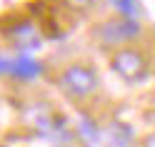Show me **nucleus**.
Segmentation results:
<instances>
[{
    "mask_svg": "<svg viewBox=\"0 0 155 147\" xmlns=\"http://www.w3.org/2000/svg\"><path fill=\"white\" fill-rule=\"evenodd\" d=\"M8 70H10V60H8V57H0V75L8 72Z\"/></svg>",
    "mask_w": 155,
    "mask_h": 147,
    "instance_id": "obj_12",
    "label": "nucleus"
},
{
    "mask_svg": "<svg viewBox=\"0 0 155 147\" xmlns=\"http://www.w3.org/2000/svg\"><path fill=\"white\" fill-rule=\"evenodd\" d=\"M140 35V23L135 18H118V20H108L100 27V40L105 45H118L130 37Z\"/></svg>",
    "mask_w": 155,
    "mask_h": 147,
    "instance_id": "obj_3",
    "label": "nucleus"
},
{
    "mask_svg": "<svg viewBox=\"0 0 155 147\" xmlns=\"http://www.w3.org/2000/svg\"><path fill=\"white\" fill-rule=\"evenodd\" d=\"M75 132H78V137H80L85 145H95V142L100 140V127H98V122H95L93 117H88V115H80V117H78Z\"/></svg>",
    "mask_w": 155,
    "mask_h": 147,
    "instance_id": "obj_7",
    "label": "nucleus"
},
{
    "mask_svg": "<svg viewBox=\"0 0 155 147\" xmlns=\"http://www.w3.org/2000/svg\"><path fill=\"white\" fill-rule=\"evenodd\" d=\"M23 117H25V122L30 125V127H35L43 137H50L53 125H55V120H58V115H55L45 102H30V105H25Z\"/></svg>",
    "mask_w": 155,
    "mask_h": 147,
    "instance_id": "obj_4",
    "label": "nucleus"
},
{
    "mask_svg": "<svg viewBox=\"0 0 155 147\" xmlns=\"http://www.w3.org/2000/svg\"><path fill=\"white\" fill-rule=\"evenodd\" d=\"M110 3L120 10L123 18H138V15L143 13V8H140L138 0H110Z\"/></svg>",
    "mask_w": 155,
    "mask_h": 147,
    "instance_id": "obj_9",
    "label": "nucleus"
},
{
    "mask_svg": "<svg viewBox=\"0 0 155 147\" xmlns=\"http://www.w3.org/2000/svg\"><path fill=\"white\" fill-rule=\"evenodd\" d=\"M140 147H155V130L143 137V145H140Z\"/></svg>",
    "mask_w": 155,
    "mask_h": 147,
    "instance_id": "obj_11",
    "label": "nucleus"
},
{
    "mask_svg": "<svg viewBox=\"0 0 155 147\" xmlns=\"http://www.w3.org/2000/svg\"><path fill=\"white\" fill-rule=\"evenodd\" d=\"M110 142L115 147H130V142H133V127L128 122H113L110 125Z\"/></svg>",
    "mask_w": 155,
    "mask_h": 147,
    "instance_id": "obj_8",
    "label": "nucleus"
},
{
    "mask_svg": "<svg viewBox=\"0 0 155 147\" xmlns=\"http://www.w3.org/2000/svg\"><path fill=\"white\" fill-rule=\"evenodd\" d=\"M8 72L15 75L18 80H35V77L43 72V65L38 60H33L30 55H20V57H15V60H10V70Z\"/></svg>",
    "mask_w": 155,
    "mask_h": 147,
    "instance_id": "obj_5",
    "label": "nucleus"
},
{
    "mask_svg": "<svg viewBox=\"0 0 155 147\" xmlns=\"http://www.w3.org/2000/svg\"><path fill=\"white\" fill-rule=\"evenodd\" d=\"M98 72L88 65H70L68 70H63V75L58 77V87L73 100H83V97L93 95L98 90Z\"/></svg>",
    "mask_w": 155,
    "mask_h": 147,
    "instance_id": "obj_1",
    "label": "nucleus"
},
{
    "mask_svg": "<svg viewBox=\"0 0 155 147\" xmlns=\"http://www.w3.org/2000/svg\"><path fill=\"white\" fill-rule=\"evenodd\" d=\"M113 70L125 82H140L148 77V60H145L143 53L125 47V50H118L113 55Z\"/></svg>",
    "mask_w": 155,
    "mask_h": 147,
    "instance_id": "obj_2",
    "label": "nucleus"
},
{
    "mask_svg": "<svg viewBox=\"0 0 155 147\" xmlns=\"http://www.w3.org/2000/svg\"><path fill=\"white\" fill-rule=\"evenodd\" d=\"M70 8H80V10H85V8H90L93 5V0H65Z\"/></svg>",
    "mask_w": 155,
    "mask_h": 147,
    "instance_id": "obj_10",
    "label": "nucleus"
},
{
    "mask_svg": "<svg viewBox=\"0 0 155 147\" xmlns=\"http://www.w3.org/2000/svg\"><path fill=\"white\" fill-rule=\"evenodd\" d=\"M13 43L20 47V50H33V47L40 45V37H38V30L33 23H20L13 27Z\"/></svg>",
    "mask_w": 155,
    "mask_h": 147,
    "instance_id": "obj_6",
    "label": "nucleus"
}]
</instances>
